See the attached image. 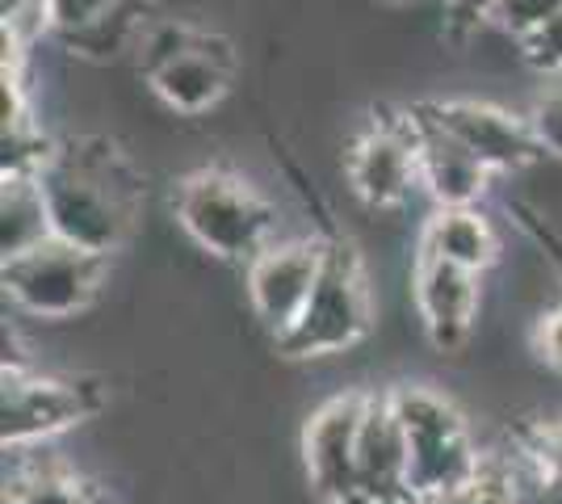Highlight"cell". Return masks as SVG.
I'll use <instances>...</instances> for the list:
<instances>
[{"label":"cell","instance_id":"30bf717a","mask_svg":"<svg viewBox=\"0 0 562 504\" xmlns=\"http://www.w3.org/2000/svg\"><path fill=\"white\" fill-rule=\"evenodd\" d=\"M361 412H366V391H345V395H331L328 404H319L306 421V480L324 504H361V483H357Z\"/></svg>","mask_w":562,"mask_h":504},{"label":"cell","instance_id":"ac0fdd59","mask_svg":"<svg viewBox=\"0 0 562 504\" xmlns=\"http://www.w3.org/2000/svg\"><path fill=\"white\" fill-rule=\"evenodd\" d=\"M135 0H47L50 13V34L55 38H71V34H85L97 22H105L110 13L126 9Z\"/></svg>","mask_w":562,"mask_h":504},{"label":"cell","instance_id":"d4e9b609","mask_svg":"<svg viewBox=\"0 0 562 504\" xmlns=\"http://www.w3.org/2000/svg\"><path fill=\"white\" fill-rule=\"evenodd\" d=\"M495 4H499V0H446L449 25H453L458 34H467V30H474L479 22H492Z\"/></svg>","mask_w":562,"mask_h":504},{"label":"cell","instance_id":"7402d4cb","mask_svg":"<svg viewBox=\"0 0 562 504\" xmlns=\"http://www.w3.org/2000/svg\"><path fill=\"white\" fill-rule=\"evenodd\" d=\"M529 126H533V135H538L541 156L562 160V80L550 85V89L529 105Z\"/></svg>","mask_w":562,"mask_h":504},{"label":"cell","instance_id":"5bb4252c","mask_svg":"<svg viewBox=\"0 0 562 504\" xmlns=\"http://www.w3.org/2000/svg\"><path fill=\"white\" fill-rule=\"evenodd\" d=\"M412 126H416V152H420V190L432 198L437 211H453V206H479V198L492 186V172L470 156L449 131L424 114L420 105L412 110Z\"/></svg>","mask_w":562,"mask_h":504},{"label":"cell","instance_id":"7c38bea8","mask_svg":"<svg viewBox=\"0 0 562 504\" xmlns=\"http://www.w3.org/2000/svg\"><path fill=\"white\" fill-rule=\"evenodd\" d=\"M357 483H361V504H412L407 437L391 391H366V412L357 433Z\"/></svg>","mask_w":562,"mask_h":504},{"label":"cell","instance_id":"9a60e30c","mask_svg":"<svg viewBox=\"0 0 562 504\" xmlns=\"http://www.w3.org/2000/svg\"><path fill=\"white\" fill-rule=\"evenodd\" d=\"M420 253H432L449 265H462L470 273H487L499 257V236L492 219L479 206H453V211H432L420 232Z\"/></svg>","mask_w":562,"mask_h":504},{"label":"cell","instance_id":"277c9868","mask_svg":"<svg viewBox=\"0 0 562 504\" xmlns=\"http://www.w3.org/2000/svg\"><path fill=\"white\" fill-rule=\"evenodd\" d=\"M370 328H374V294L361 253L349 240H328L319 282L294 328L278 340V349L285 358H328L352 349Z\"/></svg>","mask_w":562,"mask_h":504},{"label":"cell","instance_id":"8fae6325","mask_svg":"<svg viewBox=\"0 0 562 504\" xmlns=\"http://www.w3.org/2000/svg\"><path fill=\"white\" fill-rule=\"evenodd\" d=\"M479 278L483 273H470L462 265H449L432 253H416V269H412V294H416V312L428 340L453 354L467 345L470 328L479 320Z\"/></svg>","mask_w":562,"mask_h":504},{"label":"cell","instance_id":"44dd1931","mask_svg":"<svg viewBox=\"0 0 562 504\" xmlns=\"http://www.w3.org/2000/svg\"><path fill=\"white\" fill-rule=\"evenodd\" d=\"M559 13H562V0H499L492 22L499 30H508L516 43H520L525 34H533L538 25H546L550 18H559Z\"/></svg>","mask_w":562,"mask_h":504},{"label":"cell","instance_id":"7a4b0ae2","mask_svg":"<svg viewBox=\"0 0 562 504\" xmlns=\"http://www.w3.org/2000/svg\"><path fill=\"white\" fill-rule=\"evenodd\" d=\"M172 215L189 240L218 261L248 265L278 240L273 202L232 168H198L181 177Z\"/></svg>","mask_w":562,"mask_h":504},{"label":"cell","instance_id":"3957f363","mask_svg":"<svg viewBox=\"0 0 562 504\" xmlns=\"http://www.w3.org/2000/svg\"><path fill=\"white\" fill-rule=\"evenodd\" d=\"M391 400L407 437V488L412 504L441 501L467 488L483 471V455L474 450L467 416L441 391L420 383L391 387Z\"/></svg>","mask_w":562,"mask_h":504},{"label":"cell","instance_id":"603a6c76","mask_svg":"<svg viewBox=\"0 0 562 504\" xmlns=\"http://www.w3.org/2000/svg\"><path fill=\"white\" fill-rule=\"evenodd\" d=\"M525 458L538 467V475L546 483L562 488V421H546L525 437Z\"/></svg>","mask_w":562,"mask_h":504},{"label":"cell","instance_id":"2e32d148","mask_svg":"<svg viewBox=\"0 0 562 504\" xmlns=\"http://www.w3.org/2000/svg\"><path fill=\"white\" fill-rule=\"evenodd\" d=\"M55 240L47 211V193L34 172H13L0 177V253L4 261L25 257L30 248Z\"/></svg>","mask_w":562,"mask_h":504},{"label":"cell","instance_id":"cb8c5ba5","mask_svg":"<svg viewBox=\"0 0 562 504\" xmlns=\"http://www.w3.org/2000/svg\"><path fill=\"white\" fill-rule=\"evenodd\" d=\"M533 349H538V358L546 361L550 370L562 374V307H554V312H546L538 320V328H533Z\"/></svg>","mask_w":562,"mask_h":504},{"label":"cell","instance_id":"52a82bcc","mask_svg":"<svg viewBox=\"0 0 562 504\" xmlns=\"http://www.w3.org/2000/svg\"><path fill=\"white\" fill-rule=\"evenodd\" d=\"M345 177L357 202H366L370 211H398L420 190V152H416L412 114L366 126L349 144Z\"/></svg>","mask_w":562,"mask_h":504},{"label":"cell","instance_id":"e0dca14e","mask_svg":"<svg viewBox=\"0 0 562 504\" xmlns=\"http://www.w3.org/2000/svg\"><path fill=\"white\" fill-rule=\"evenodd\" d=\"M4 504H114L93 480L68 471L64 462H38L13 450V471L4 480Z\"/></svg>","mask_w":562,"mask_h":504},{"label":"cell","instance_id":"4fadbf2b","mask_svg":"<svg viewBox=\"0 0 562 504\" xmlns=\"http://www.w3.org/2000/svg\"><path fill=\"white\" fill-rule=\"evenodd\" d=\"M235 72V55L232 43L223 34L202 30L198 43L189 51H181L172 64H165L160 72L147 76L151 93L165 101L172 114H186V119H202L211 114L214 105L227 97Z\"/></svg>","mask_w":562,"mask_h":504},{"label":"cell","instance_id":"8992f818","mask_svg":"<svg viewBox=\"0 0 562 504\" xmlns=\"http://www.w3.org/2000/svg\"><path fill=\"white\" fill-rule=\"evenodd\" d=\"M101 408V391L89 379L38 374L30 366H4L0 383V441L4 450H30L76 429Z\"/></svg>","mask_w":562,"mask_h":504},{"label":"cell","instance_id":"5b68a950","mask_svg":"<svg viewBox=\"0 0 562 504\" xmlns=\"http://www.w3.org/2000/svg\"><path fill=\"white\" fill-rule=\"evenodd\" d=\"M105 282V261L71 248L64 240H47L25 257L4 261V294L18 312L34 320H71L89 312Z\"/></svg>","mask_w":562,"mask_h":504},{"label":"cell","instance_id":"d6986e66","mask_svg":"<svg viewBox=\"0 0 562 504\" xmlns=\"http://www.w3.org/2000/svg\"><path fill=\"white\" fill-rule=\"evenodd\" d=\"M428 504H520V492H516V480L499 462H487V458H483V471H479L467 488H458V492H449V496L428 501Z\"/></svg>","mask_w":562,"mask_h":504},{"label":"cell","instance_id":"9c48e42d","mask_svg":"<svg viewBox=\"0 0 562 504\" xmlns=\"http://www.w3.org/2000/svg\"><path fill=\"white\" fill-rule=\"evenodd\" d=\"M420 110L467 147L492 177L495 172H520V168H529L541 156L529 114H513V110H504L495 101L458 97V101H428Z\"/></svg>","mask_w":562,"mask_h":504},{"label":"cell","instance_id":"6da1fadb","mask_svg":"<svg viewBox=\"0 0 562 504\" xmlns=\"http://www.w3.org/2000/svg\"><path fill=\"white\" fill-rule=\"evenodd\" d=\"M38 181L47 193L55 240L85 248L101 261H110V253L126 244L139 219L143 186L122 160V152H114L105 139L55 147Z\"/></svg>","mask_w":562,"mask_h":504},{"label":"cell","instance_id":"ffe728a7","mask_svg":"<svg viewBox=\"0 0 562 504\" xmlns=\"http://www.w3.org/2000/svg\"><path fill=\"white\" fill-rule=\"evenodd\" d=\"M520 59L541 76H559L562 80V13L550 18L546 25H538L533 34H525L520 43Z\"/></svg>","mask_w":562,"mask_h":504},{"label":"cell","instance_id":"ba28073f","mask_svg":"<svg viewBox=\"0 0 562 504\" xmlns=\"http://www.w3.org/2000/svg\"><path fill=\"white\" fill-rule=\"evenodd\" d=\"M328 257V240H273L260 257L244 265V287L257 320L269 333L285 336L294 328V320L303 315L311 290L319 282V269Z\"/></svg>","mask_w":562,"mask_h":504}]
</instances>
